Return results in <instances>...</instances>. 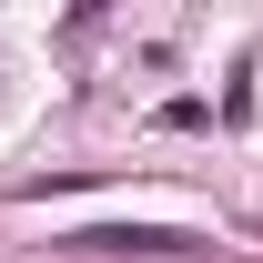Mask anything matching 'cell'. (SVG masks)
Returning <instances> with one entry per match:
<instances>
[{
	"label": "cell",
	"instance_id": "cell-1",
	"mask_svg": "<svg viewBox=\"0 0 263 263\" xmlns=\"http://www.w3.org/2000/svg\"><path fill=\"white\" fill-rule=\"evenodd\" d=\"M61 253H142V263H162V253H213V243L182 233V223H91V233H71Z\"/></svg>",
	"mask_w": 263,
	"mask_h": 263
}]
</instances>
